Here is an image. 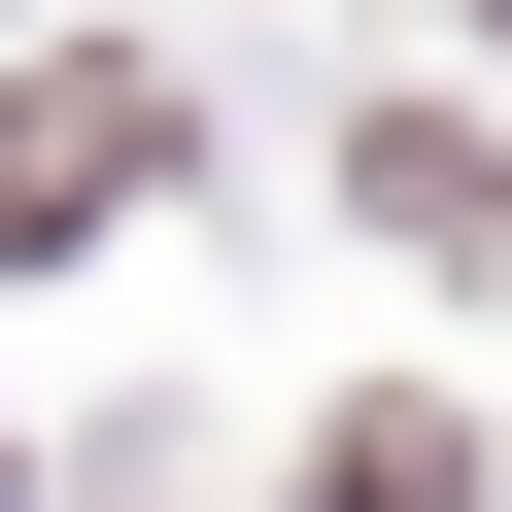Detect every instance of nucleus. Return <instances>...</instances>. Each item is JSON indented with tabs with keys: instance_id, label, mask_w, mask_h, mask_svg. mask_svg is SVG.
I'll use <instances>...</instances> for the list:
<instances>
[{
	"instance_id": "f03ea898",
	"label": "nucleus",
	"mask_w": 512,
	"mask_h": 512,
	"mask_svg": "<svg viewBox=\"0 0 512 512\" xmlns=\"http://www.w3.org/2000/svg\"><path fill=\"white\" fill-rule=\"evenodd\" d=\"M308 512H478V444H444V410H342V444H308Z\"/></svg>"
},
{
	"instance_id": "f257e3e1",
	"label": "nucleus",
	"mask_w": 512,
	"mask_h": 512,
	"mask_svg": "<svg viewBox=\"0 0 512 512\" xmlns=\"http://www.w3.org/2000/svg\"><path fill=\"white\" fill-rule=\"evenodd\" d=\"M137 171H171L137 69H35V103H0V239H69V205H137Z\"/></svg>"
}]
</instances>
